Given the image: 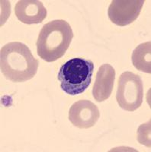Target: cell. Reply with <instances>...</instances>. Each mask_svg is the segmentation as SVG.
I'll return each instance as SVG.
<instances>
[{
  "instance_id": "6da1fadb",
  "label": "cell",
  "mask_w": 151,
  "mask_h": 152,
  "mask_svg": "<svg viewBox=\"0 0 151 152\" xmlns=\"http://www.w3.org/2000/svg\"><path fill=\"white\" fill-rule=\"evenodd\" d=\"M0 65L1 72L7 79L12 82H24L35 77L39 62L25 44L11 42L1 49Z\"/></svg>"
},
{
  "instance_id": "7a4b0ae2",
  "label": "cell",
  "mask_w": 151,
  "mask_h": 152,
  "mask_svg": "<svg viewBox=\"0 0 151 152\" xmlns=\"http://www.w3.org/2000/svg\"><path fill=\"white\" fill-rule=\"evenodd\" d=\"M73 38L71 26L64 20H54L44 24L37 40L38 55L51 62L60 59L68 50Z\"/></svg>"
},
{
  "instance_id": "3957f363",
  "label": "cell",
  "mask_w": 151,
  "mask_h": 152,
  "mask_svg": "<svg viewBox=\"0 0 151 152\" xmlns=\"http://www.w3.org/2000/svg\"><path fill=\"white\" fill-rule=\"evenodd\" d=\"M94 63L89 59L73 58L61 66L57 75L60 88L67 94L83 93L92 81Z\"/></svg>"
},
{
  "instance_id": "277c9868",
  "label": "cell",
  "mask_w": 151,
  "mask_h": 152,
  "mask_svg": "<svg viewBox=\"0 0 151 152\" xmlns=\"http://www.w3.org/2000/svg\"><path fill=\"white\" fill-rule=\"evenodd\" d=\"M144 86L141 78L131 72H124L118 79L116 100L119 107L133 112L143 103Z\"/></svg>"
},
{
  "instance_id": "5b68a950",
  "label": "cell",
  "mask_w": 151,
  "mask_h": 152,
  "mask_svg": "<svg viewBox=\"0 0 151 152\" xmlns=\"http://www.w3.org/2000/svg\"><path fill=\"white\" fill-rule=\"evenodd\" d=\"M144 2V0H114L108 7V18L118 26L128 25L137 20Z\"/></svg>"
},
{
  "instance_id": "8992f818",
  "label": "cell",
  "mask_w": 151,
  "mask_h": 152,
  "mask_svg": "<svg viewBox=\"0 0 151 152\" xmlns=\"http://www.w3.org/2000/svg\"><path fill=\"white\" fill-rule=\"evenodd\" d=\"M99 117V108L90 100H79L72 105L69 111L70 121L80 129L91 128L96 125Z\"/></svg>"
},
{
  "instance_id": "52a82bcc",
  "label": "cell",
  "mask_w": 151,
  "mask_h": 152,
  "mask_svg": "<svg viewBox=\"0 0 151 152\" xmlns=\"http://www.w3.org/2000/svg\"><path fill=\"white\" fill-rule=\"evenodd\" d=\"M15 13L21 22L27 24H41L47 17V9L38 0H21L15 7Z\"/></svg>"
},
{
  "instance_id": "ba28073f",
  "label": "cell",
  "mask_w": 151,
  "mask_h": 152,
  "mask_svg": "<svg viewBox=\"0 0 151 152\" xmlns=\"http://www.w3.org/2000/svg\"><path fill=\"white\" fill-rule=\"evenodd\" d=\"M115 79V70L109 64H103L99 69L93 88L92 95L98 102H102L111 96Z\"/></svg>"
},
{
  "instance_id": "9c48e42d",
  "label": "cell",
  "mask_w": 151,
  "mask_h": 152,
  "mask_svg": "<svg viewBox=\"0 0 151 152\" xmlns=\"http://www.w3.org/2000/svg\"><path fill=\"white\" fill-rule=\"evenodd\" d=\"M151 43L150 41L141 43L133 51L132 63L141 72L151 73Z\"/></svg>"
}]
</instances>
